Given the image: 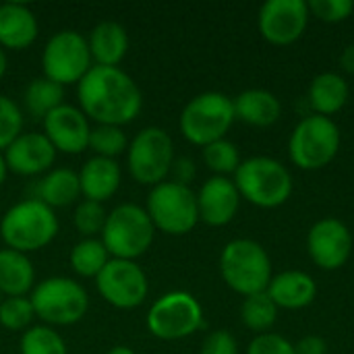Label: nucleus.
I'll list each match as a JSON object with an SVG mask.
<instances>
[{"instance_id":"nucleus-1","label":"nucleus","mask_w":354,"mask_h":354,"mask_svg":"<svg viewBox=\"0 0 354 354\" xmlns=\"http://www.w3.org/2000/svg\"><path fill=\"white\" fill-rule=\"evenodd\" d=\"M77 100L87 118L110 127L133 122L143 108L139 85L120 66L93 64L77 83Z\"/></svg>"},{"instance_id":"nucleus-2","label":"nucleus","mask_w":354,"mask_h":354,"mask_svg":"<svg viewBox=\"0 0 354 354\" xmlns=\"http://www.w3.org/2000/svg\"><path fill=\"white\" fill-rule=\"evenodd\" d=\"M58 218L39 199H23L6 209L0 222V236L6 249L35 253L48 247L58 234Z\"/></svg>"},{"instance_id":"nucleus-3","label":"nucleus","mask_w":354,"mask_h":354,"mask_svg":"<svg viewBox=\"0 0 354 354\" xmlns=\"http://www.w3.org/2000/svg\"><path fill=\"white\" fill-rule=\"evenodd\" d=\"M232 180L241 193V199L261 209H276L284 205L295 189L290 170L282 162L268 156L243 160Z\"/></svg>"},{"instance_id":"nucleus-4","label":"nucleus","mask_w":354,"mask_h":354,"mask_svg":"<svg viewBox=\"0 0 354 354\" xmlns=\"http://www.w3.org/2000/svg\"><path fill=\"white\" fill-rule=\"evenodd\" d=\"M220 274L226 286L243 297L266 292L274 278L268 251L253 239H234L226 243L220 253Z\"/></svg>"},{"instance_id":"nucleus-5","label":"nucleus","mask_w":354,"mask_h":354,"mask_svg":"<svg viewBox=\"0 0 354 354\" xmlns=\"http://www.w3.org/2000/svg\"><path fill=\"white\" fill-rule=\"evenodd\" d=\"M100 236L112 259L137 261L153 245L156 228L145 207L137 203H120L108 214Z\"/></svg>"},{"instance_id":"nucleus-6","label":"nucleus","mask_w":354,"mask_h":354,"mask_svg":"<svg viewBox=\"0 0 354 354\" xmlns=\"http://www.w3.org/2000/svg\"><path fill=\"white\" fill-rule=\"evenodd\" d=\"M234 120L232 97L220 91H203L187 102L180 112L178 127L189 143L205 147L214 141L226 139Z\"/></svg>"},{"instance_id":"nucleus-7","label":"nucleus","mask_w":354,"mask_h":354,"mask_svg":"<svg viewBox=\"0 0 354 354\" xmlns=\"http://www.w3.org/2000/svg\"><path fill=\"white\" fill-rule=\"evenodd\" d=\"M35 317L50 328L73 326L89 309V297L83 284L66 276H52L37 282L29 295Z\"/></svg>"},{"instance_id":"nucleus-8","label":"nucleus","mask_w":354,"mask_h":354,"mask_svg":"<svg viewBox=\"0 0 354 354\" xmlns=\"http://www.w3.org/2000/svg\"><path fill=\"white\" fill-rule=\"evenodd\" d=\"M340 143V129L332 118L309 114L303 116L290 133L288 156L297 168L315 172L336 160Z\"/></svg>"},{"instance_id":"nucleus-9","label":"nucleus","mask_w":354,"mask_h":354,"mask_svg":"<svg viewBox=\"0 0 354 354\" xmlns=\"http://www.w3.org/2000/svg\"><path fill=\"white\" fill-rule=\"evenodd\" d=\"M145 212L153 228L170 236L189 234L199 224L197 193L174 180H164L149 189Z\"/></svg>"},{"instance_id":"nucleus-10","label":"nucleus","mask_w":354,"mask_h":354,"mask_svg":"<svg viewBox=\"0 0 354 354\" xmlns=\"http://www.w3.org/2000/svg\"><path fill=\"white\" fill-rule=\"evenodd\" d=\"M174 141L160 127L141 129L127 147V168L135 183L156 187L170 176L174 162Z\"/></svg>"},{"instance_id":"nucleus-11","label":"nucleus","mask_w":354,"mask_h":354,"mask_svg":"<svg viewBox=\"0 0 354 354\" xmlns=\"http://www.w3.org/2000/svg\"><path fill=\"white\" fill-rule=\"evenodd\" d=\"M145 324L149 334L158 340L174 342L189 338L203 328V309L191 292L172 290L149 307Z\"/></svg>"},{"instance_id":"nucleus-12","label":"nucleus","mask_w":354,"mask_h":354,"mask_svg":"<svg viewBox=\"0 0 354 354\" xmlns=\"http://www.w3.org/2000/svg\"><path fill=\"white\" fill-rule=\"evenodd\" d=\"M93 66L87 37L75 29L56 31L44 46L41 71L44 77L58 85H77Z\"/></svg>"},{"instance_id":"nucleus-13","label":"nucleus","mask_w":354,"mask_h":354,"mask_svg":"<svg viewBox=\"0 0 354 354\" xmlns=\"http://www.w3.org/2000/svg\"><path fill=\"white\" fill-rule=\"evenodd\" d=\"M95 288L108 305L127 311L145 303L149 282L137 261L110 257V261L95 278Z\"/></svg>"},{"instance_id":"nucleus-14","label":"nucleus","mask_w":354,"mask_h":354,"mask_svg":"<svg viewBox=\"0 0 354 354\" xmlns=\"http://www.w3.org/2000/svg\"><path fill=\"white\" fill-rule=\"evenodd\" d=\"M305 0H268L257 17L261 37L272 46H290L303 37L309 25Z\"/></svg>"},{"instance_id":"nucleus-15","label":"nucleus","mask_w":354,"mask_h":354,"mask_svg":"<svg viewBox=\"0 0 354 354\" xmlns=\"http://www.w3.org/2000/svg\"><path fill=\"white\" fill-rule=\"evenodd\" d=\"M353 232L338 218L317 220L307 232V253L324 272H336L353 255Z\"/></svg>"},{"instance_id":"nucleus-16","label":"nucleus","mask_w":354,"mask_h":354,"mask_svg":"<svg viewBox=\"0 0 354 354\" xmlns=\"http://www.w3.org/2000/svg\"><path fill=\"white\" fill-rule=\"evenodd\" d=\"M44 135L52 143V147L68 156L83 153L89 143V118L79 110V106L62 104L41 120Z\"/></svg>"},{"instance_id":"nucleus-17","label":"nucleus","mask_w":354,"mask_h":354,"mask_svg":"<svg viewBox=\"0 0 354 354\" xmlns=\"http://www.w3.org/2000/svg\"><path fill=\"white\" fill-rule=\"evenodd\" d=\"M241 207V193L228 176H212L207 178L197 193V209L199 222L222 228L230 224Z\"/></svg>"},{"instance_id":"nucleus-18","label":"nucleus","mask_w":354,"mask_h":354,"mask_svg":"<svg viewBox=\"0 0 354 354\" xmlns=\"http://www.w3.org/2000/svg\"><path fill=\"white\" fill-rule=\"evenodd\" d=\"M4 160L8 172L19 176H37L52 170L56 160V149L46 139L44 133H21L6 149Z\"/></svg>"},{"instance_id":"nucleus-19","label":"nucleus","mask_w":354,"mask_h":354,"mask_svg":"<svg viewBox=\"0 0 354 354\" xmlns=\"http://www.w3.org/2000/svg\"><path fill=\"white\" fill-rule=\"evenodd\" d=\"M268 297L278 309L301 311L309 307L317 297V284L313 276L301 270H286L276 274L268 284Z\"/></svg>"},{"instance_id":"nucleus-20","label":"nucleus","mask_w":354,"mask_h":354,"mask_svg":"<svg viewBox=\"0 0 354 354\" xmlns=\"http://www.w3.org/2000/svg\"><path fill=\"white\" fill-rule=\"evenodd\" d=\"M35 12L23 2H0V48L25 50L37 37Z\"/></svg>"},{"instance_id":"nucleus-21","label":"nucleus","mask_w":354,"mask_h":354,"mask_svg":"<svg viewBox=\"0 0 354 354\" xmlns=\"http://www.w3.org/2000/svg\"><path fill=\"white\" fill-rule=\"evenodd\" d=\"M77 174L81 185V195L87 201L104 203L112 199L120 187V166L116 160L93 156L83 164V168Z\"/></svg>"},{"instance_id":"nucleus-22","label":"nucleus","mask_w":354,"mask_h":354,"mask_svg":"<svg viewBox=\"0 0 354 354\" xmlns=\"http://www.w3.org/2000/svg\"><path fill=\"white\" fill-rule=\"evenodd\" d=\"M232 106L236 120L257 129H268L282 116V102L268 89H245L232 100Z\"/></svg>"},{"instance_id":"nucleus-23","label":"nucleus","mask_w":354,"mask_h":354,"mask_svg":"<svg viewBox=\"0 0 354 354\" xmlns=\"http://www.w3.org/2000/svg\"><path fill=\"white\" fill-rule=\"evenodd\" d=\"M87 46L97 66H118L129 50V33L116 21H102L89 31Z\"/></svg>"},{"instance_id":"nucleus-24","label":"nucleus","mask_w":354,"mask_h":354,"mask_svg":"<svg viewBox=\"0 0 354 354\" xmlns=\"http://www.w3.org/2000/svg\"><path fill=\"white\" fill-rule=\"evenodd\" d=\"M348 97H351V87L346 79L332 71L319 73L311 81L307 91V102L313 114L328 116V118L332 114H338L348 104Z\"/></svg>"},{"instance_id":"nucleus-25","label":"nucleus","mask_w":354,"mask_h":354,"mask_svg":"<svg viewBox=\"0 0 354 354\" xmlns=\"http://www.w3.org/2000/svg\"><path fill=\"white\" fill-rule=\"evenodd\" d=\"M35 286V268L25 253L0 249V295L27 297Z\"/></svg>"},{"instance_id":"nucleus-26","label":"nucleus","mask_w":354,"mask_h":354,"mask_svg":"<svg viewBox=\"0 0 354 354\" xmlns=\"http://www.w3.org/2000/svg\"><path fill=\"white\" fill-rule=\"evenodd\" d=\"M79 197H81L79 174L71 168H52L37 183L35 199H39L52 209L79 203Z\"/></svg>"},{"instance_id":"nucleus-27","label":"nucleus","mask_w":354,"mask_h":354,"mask_svg":"<svg viewBox=\"0 0 354 354\" xmlns=\"http://www.w3.org/2000/svg\"><path fill=\"white\" fill-rule=\"evenodd\" d=\"M23 104L33 118L44 120L46 114H50L52 110L64 104V87L46 77H37L29 81V85L25 87Z\"/></svg>"},{"instance_id":"nucleus-28","label":"nucleus","mask_w":354,"mask_h":354,"mask_svg":"<svg viewBox=\"0 0 354 354\" xmlns=\"http://www.w3.org/2000/svg\"><path fill=\"white\" fill-rule=\"evenodd\" d=\"M71 268L81 278H97L104 266L110 261V255L100 239H81L68 255Z\"/></svg>"},{"instance_id":"nucleus-29","label":"nucleus","mask_w":354,"mask_h":354,"mask_svg":"<svg viewBox=\"0 0 354 354\" xmlns=\"http://www.w3.org/2000/svg\"><path fill=\"white\" fill-rule=\"evenodd\" d=\"M241 319L247 330L259 334H268L274 324L278 322V307L268 297V292H257L251 297H245L241 305Z\"/></svg>"},{"instance_id":"nucleus-30","label":"nucleus","mask_w":354,"mask_h":354,"mask_svg":"<svg viewBox=\"0 0 354 354\" xmlns=\"http://www.w3.org/2000/svg\"><path fill=\"white\" fill-rule=\"evenodd\" d=\"M129 139L122 131V127H110V124H95L89 133L87 149H91L97 158L116 160L118 156L127 153Z\"/></svg>"},{"instance_id":"nucleus-31","label":"nucleus","mask_w":354,"mask_h":354,"mask_svg":"<svg viewBox=\"0 0 354 354\" xmlns=\"http://www.w3.org/2000/svg\"><path fill=\"white\" fill-rule=\"evenodd\" d=\"M201 156H203L205 166L214 172V176L234 174L243 162L239 147L228 139H220V141H214V143L201 147Z\"/></svg>"},{"instance_id":"nucleus-32","label":"nucleus","mask_w":354,"mask_h":354,"mask_svg":"<svg viewBox=\"0 0 354 354\" xmlns=\"http://www.w3.org/2000/svg\"><path fill=\"white\" fill-rule=\"evenodd\" d=\"M21 354H68L64 338L50 326H31L21 336Z\"/></svg>"},{"instance_id":"nucleus-33","label":"nucleus","mask_w":354,"mask_h":354,"mask_svg":"<svg viewBox=\"0 0 354 354\" xmlns=\"http://www.w3.org/2000/svg\"><path fill=\"white\" fill-rule=\"evenodd\" d=\"M35 313L29 297H4L0 301V326L10 332H25L33 326Z\"/></svg>"},{"instance_id":"nucleus-34","label":"nucleus","mask_w":354,"mask_h":354,"mask_svg":"<svg viewBox=\"0 0 354 354\" xmlns=\"http://www.w3.org/2000/svg\"><path fill=\"white\" fill-rule=\"evenodd\" d=\"M108 212L104 209L102 203L95 201H79L73 214V224L75 230L83 236V239H95L97 234H102L104 224H106Z\"/></svg>"},{"instance_id":"nucleus-35","label":"nucleus","mask_w":354,"mask_h":354,"mask_svg":"<svg viewBox=\"0 0 354 354\" xmlns=\"http://www.w3.org/2000/svg\"><path fill=\"white\" fill-rule=\"evenodd\" d=\"M23 133V112L8 97L0 93V153Z\"/></svg>"},{"instance_id":"nucleus-36","label":"nucleus","mask_w":354,"mask_h":354,"mask_svg":"<svg viewBox=\"0 0 354 354\" xmlns=\"http://www.w3.org/2000/svg\"><path fill=\"white\" fill-rule=\"evenodd\" d=\"M307 6L324 23H342L354 12L353 0H309Z\"/></svg>"},{"instance_id":"nucleus-37","label":"nucleus","mask_w":354,"mask_h":354,"mask_svg":"<svg viewBox=\"0 0 354 354\" xmlns=\"http://www.w3.org/2000/svg\"><path fill=\"white\" fill-rule=\"evenodd\" d=\"M247 354H297L295 344L280 334H259L249 342Z\"/></svg>"},{"instance_id":"nucleus-38","label":"nucleus","mask_w":354,"mask_h":354,"mask_svg":"<svg viewBox=\"0 0 354 354\" xmlns=\"http://www.w3.org/2000/svg\"><path fill=\"white\" fill-rule=\"evenodd\" d=\"M199 354H239V344L228 330H216L205 336Z\"/></svg>"},{"instance_id":"nucleus-39","label":"nucleus","mask_w":354,"mask_h":354,"mask_svg":"<svg viewBox=\"0 0 354 354\" xmlns=\"http://www.w3.org/2000/svg\"><path fill=\"white\" fill-rule=\"evenodd\" d=\"M170 174H172V180L178 183V185H185V187H191L195 174H197V168H195V162L187 156H180V158H174L172 162V168H170Z\"/></svg>"},{"instance_id":"nucleus-40","label":"nucleus","mask_w":354,"mask_h":354,"mask_svg":"<svg viewBox=\"0 0 354 354\" xmlns=\"http://www.w3.org/2000/svg\"><path fill=\"white\" fill-rule=\"evenodd\" d=\"M297 354H328V342L322 336H305L295 344Z\"/></svg>"},{"instance_id":"nucleus-41","label":"nucleus","mask_w":354,"mask_h":354,"mask_svg":"<svg viewBox=\"0 0 354 354\" xmlns=\"http://www.w3.org/2000/svg\"><path fill=\"white\" fill-rule=\"evenodd\" d=\"M340 66L344 73L354 75V44H348L340 54Z\"/></svg>"},{"instance_id":"nucleus-42","label":"nucleus","mask_w":354,"mask_h":354,"mask_svg":"<svg viewBox=\"0 0 354 354\" xmlns=\"http://www.w3.org/2000/svg\"><path fill=\"white\" fill-rule=\"evenodd\" d=\"M6 174H8L6 160H4V153H0V187H2V185H4V180H6Z\"/></svg>"},{"instance_id":"nucleus-43","label":"nucleus","mask_w":354,"mask_h":354,"mask_svg":"<svg viewBox=\"0 0 354 354\" xmlns=\"http://www.w3.org/2000/svg\"><path fill=\"white\" fill-rule=\"evenodd\" d=\"M106 354H137L133 348H129V346H114V348H110Z\"/></svg>"},{"instance_id":"nucleus-44","label":"nucleus","mask_w":354,"mask_h":354,"mask_svg":"<svg viewBox=\"0 0 354 354\" xmlns=\"http://www.w3.org/2000/svg\"><path fill=\"white\" fill-rule=\"evenodd\" d=\"M6 66H8V60H6V52L0 48V79L4 77V73H6Z\"/></svg>"},{"instance_id":"nucleus-45","label":"nucleus","mask_w":354,"mask_h":354,"mask_svg":"<svg viewBox=\"0 0 354 354\" xmlns=\"http://www.w3.org/2000/svg\"><path fill=\"white\" fill-rule=\"evenodd\" d=\"M0 297H2V295H0Z\"/></svg>"}]
</instances>
